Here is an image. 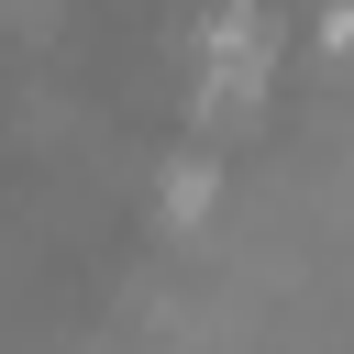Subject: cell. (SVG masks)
Returning <instances> with one entry per match:
<instances>
[{"label": "cell", "mask_w": 354, "mask_h": 354, "mask_svg": "<svg viewBox=\"0 0 354 354\" xmlns=\"http://www.w3.org/2000/svg\"><path fill=\"white\" fill-rule=\"evenodd\" d=\"M266 88V11H221L210 22V100H254Z\"/></svg>", "instance_id": "1"}, {"label": "cell", "mask_w": 354, "mask_h": 354, "mask_svg": "<svg viewBox=\"0 0 354 354\" xmlns=\"http://www.w3.org/2000/svg\"><path fill=\"white\" fill-rule=\"evenodd\" d=\"M199 199H210V166H199V155H188V166H166V210H199Z\"/></svg>", "instance_id": "2"}]
</instances>
